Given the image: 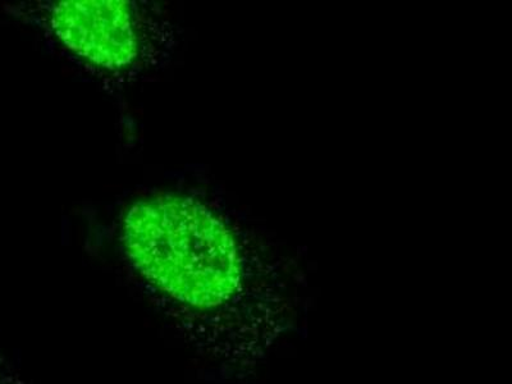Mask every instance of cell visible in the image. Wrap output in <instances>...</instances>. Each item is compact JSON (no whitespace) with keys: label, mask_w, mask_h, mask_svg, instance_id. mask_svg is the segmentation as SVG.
Listing matches in <instances>:
<instances>
[{"label":"cell","mask_w":512,"mask_h":384,"mask_svg":"<svg viewBox=\"0 0 512 384\" xmlns=\"http://www.w3.org/2000/svg\"><path fill=\"white\" fill-rule=\"evenodd\" d=\"M123 242L160 314L192 351L219 364L253 354L259 318L242 301L239 250L208 209L181 198L136 204Z\"/></svg>","instance_id":"6da1fadb"},{"label":"cell","mask_w":512,"mask_h":384,"mask_svg":"<svg viewBox=\"0 0 512 384\" xmlns=\"http://www.w3.org/2000/svg\"><path fill=\"white\" fill-rule=\"evenodd\" d=\"M52 24L68 48L98 66L118 70L136 57V32L127 2H62L53 9Z\"/></svg>","instance_id":"7a4b0ae2"},{"label":"cell","mask_w":512,"mask_h":384,"mask_svg":"<svg viewBox=\"0 0 512 384\" xmlns=\"http://www.w3.org/2000/svg\"><path fill=\"white\" fill-rule=\"evenodd\" d=\"M0 384H30L24 374L0 351Z\"/></svg>","instance_id":"3957f363"}]
</instances>
